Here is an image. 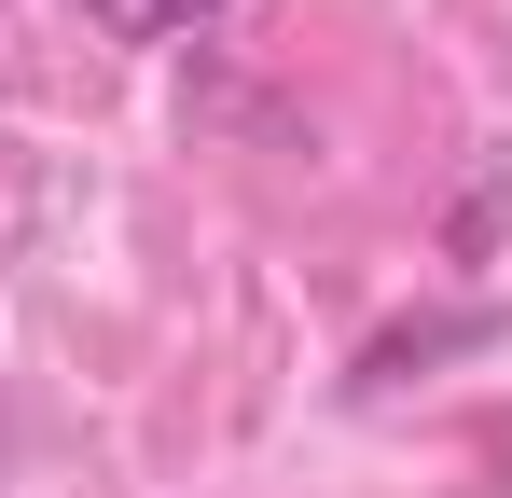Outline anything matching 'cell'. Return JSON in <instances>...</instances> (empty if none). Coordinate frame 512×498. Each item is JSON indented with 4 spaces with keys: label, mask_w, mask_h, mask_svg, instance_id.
<instances>
[{
    "label": "cell",
    "mask_w": 512,
    "mask_h": 498,
    "mask_svg": "<svg viewBox=\"0 0 512 498\" xmlns=\"http://www.w3.org/2000/svg\"><path fill=\"white\" fill-rule=\"evenodd\" d=\"M84 14L111 28V42H180V28H208L222 0H84Z\"/></svg>",
    "instance_id": "1"
}]
</instances>
